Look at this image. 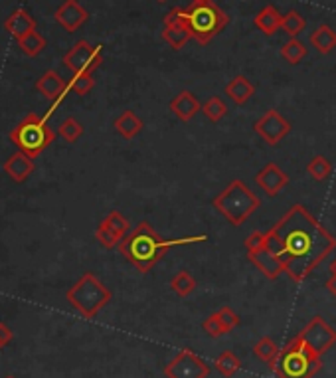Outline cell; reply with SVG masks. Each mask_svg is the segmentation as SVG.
Instances as JSON below:
<instances>
[{"mask_svg": "<svg viewBox=\"0 0 336 378\" xmlns=\"http://www.w3.org/2000/svg\"><path fill=\"white\" fill-rule=\"evenodd\" d=\"M55 133L48 125L45 117L36 113H28L14 129L10 131V141L18 147V151L26 153L28 157H38L45 148L54 143Z\"/></svg>", "mask_w": 336, "mask_h": 378, "instance_id": "cell-7", "label": "cell"}, {"mask_svg": "<svg viewBox=\"0 0 336 378\" xmlns=\"http://www.w3.org/2000/svg\"><path fill=\"white\" fill-rule=\"evenodd\" d=\"M265 246L283 259L285 274L303 284L335 252L336 238L305 206L295 204L265 232Z\"/></svg>", "mask_w": 336, "mask_h": 378, "instance_id": "cell-1", "label": "cell"}, {"mask_svg": "<svg viewBox=\"0 0 336 378\" xmlns=\"http://www.w3.org/2000/svg\"><path fill=\"white\" fill-rule=\"evenodd\" d=\"M95 80L91 74H73V77L67 82L70 92H73L75 95H87L93 90Z\"/></svg>", "mask_w": 336, "mask_h": 378, "instance_id": "cell-34", "label": "cell"}, {"mask_svg": "<svg viewBox=\"0 0 336 378\" xmlns=\"http://www.w3.org/2000/svg\"><path fill=\"white\" fill-rule=\"evenodd\" d=\"M325 287L328 289V293L332 297H336V276H330L327 279V284H325Z\"/></svg>", "mask_w": 336, "mask_h": 378, "instance_id": "cell-40", "label": "cell"}, {"mask_svg": "<svg viewBox=\"0 0 336 378\" xmlns=\"http://www.w3.org/2000/svg\"><path fill=\"white\" fill-rule=\"evenodd\" d=\"M95 238H97V242H99L103 248H107V249L115 248V246H119V244L123 242L121 238H117L113 232L107 230L103 224H99V226H97V230H95Z\"/></svg>", "mask_w": 336, "mask_h": 378, "instance_id": "cell-37", "label": "cell"}, {"mask_svg": "<svg viewBox=\"0 0 336 378\" xmlns=\"http://www.w3.org/2000/svg\"><path fill=\"white\" fill-rule=\"evenodd\" d=\"M297 337L309 347L310 351L317 352L318 357L327 355L336 345V331L320 315L313 317L309 323L305 325V329L297 333Z\"/></svg>", "mask_w": 336, "mask_h": 378, "instance_id": "cell-9", "label": "cell"}, {"mask_svg": "<svg viewBox=\"0 0 336 378\" xmlns=\"http://www.w3.org/2000/svg\"><path fill=\"white\" fill-rule=\"evenodd\" d=\"M214 367H216V370H218L224 378H232L237 370H239V367H242V360L237 359L232 351H224L222 355H218Z\"/></svg>", "mask_w": 336, "mask_h": 378, "instance_id": "cell-29", "label": "cell"}, {"mask_svg": "<svg viewBox=\"0 0 336 378\" xmlns=\"http://www.w3.org/2000/svg\"><path fill=\"white\" fill-rule=\"evenodd\" d=\"M58 133H60V137L67 141V143H77L83 135V125L75 119V117H67V119L62 121Z\"/></svg>", "mask_w": 336, "mask_h": 378, "instance_id": "cell-33", "label": "cell"}, {"mask_svg": "<svg viewBox=\"0 0 336 378\" xmlns=\"http://www.w3.org/2000/svg\"><path fill=\"white\" fill-rule=\"evenodd\" d=\"M164 42L173 50H182L192 40L190 28L186 26L180 18H176L174 14H166L164 16V28H163Z\"/></svg>", "mask_w": 336, "mask_h": 378, "instance_id": "cell-16", "label": "cell"}, {"mask_svg": "<svg viewBox=\"0 0 336 378\" xmlns=\"http://www.w3.org/2000/svg\"><path fill=\"white\" fill-rule=\"evenodd\" d=\"M208 240L206 234L200 236H184V238H174V240H164L155 232V228L148 222H139L135 230L127 234L123 242L119 244V252L123 258L131 261L141 274H148L156 264L168 254V249L176 246H190V244H200Z\"/></svg>", "mask_w": 336, "mask_h": 378, "instance_id": "cell-2", "label": "cell"}, {"mask_svg": "<svg viewBox=\"0 0 336 378\" xmlns=\"http://www.w3.org/2000/svg\"><path fill=\"white\" fill-rule=\"evenodd\" d=\"M111 297L109 287L103 286L99 277L91 271H85L65 293L70 305L85 319H93L105 305H109Z\"/></svg>", "mask_w": 336, "mask_h": 378, "instance_id": "cell-6", "label": "cell"}, {"mask_svg": "<svg viewBox=\"0 0 336 378\" xmlns=\"http://www.w3.org/2000/svg\"><path fill=\"white\" fill-rule=\"evenodd\" d=\"M12 337H14V333L10 331V327H6L4 323H0V349L6 347V345L12 341Z\"/></svg>", "mask_w": 336, "mask_h": 378, "instance_id": "cell-39", "label": "cell"}, {"mask_svg": "<svg viewBox=\"0 0 336 378\" xmlns=\"http://www.w3.org/2000/svg\"><path fill=\"white\" fill-rule=\"evenodd\" d=\"M101 224L107 228V230H111L117 238H125L129 234V220L123 216V214L119 212V210H113V212H109L103 220H101Z\"/></svg>", "mask_w": 336, "mask_h": 378, "instance_id": "cell-30", "label": "cell"}, {"mask_svg": "<svg viewBox=\"0 0 336 378\" xmlns=\"http://www.w3.org/2000/svg\"><path fill=\"white\" fill-rule=\"evenodd\" d=\"M265 246V232H251L246 238V249L251 252V249H259Z\"/></svg>", "mask_w": 336, "mask_h": 378, "instance_id": "cell-38", "label": "cell"}, {"mask_svg": "<svg viewBox=\"0 0 336 378\" xmlns=\"http://www.w3.org/2000/svg\"><path fill=\"white\" fill-rule=\"evenodd\" d=\"M320 369L323 359L295 335L279 352L273 372L277 374V378H315Z\"/></svg>", "mask_w": 336, "mask_h": 378, "instance_id": "cell-5", "label": "cell"}, {"mask_svg": "<svg viewBox=\"0 0 336 378\" xmlns=\"http://www.w3.org/2000/svg\"><path fill=\"white\" fill-rule=\"evenodd\" d=\"M18 46L26 55H30V58H36L38 54H42V52H44L45 38L40 36L36 30H34V32H30V34H26L24 38H20Z\"/></svg>", "mask_w": 336, "mask_h": 378, "instance_id": "cell-31", "label": "cell"}, {"mask_svg": "<svg viewBox=\"0 0 336 378\" xmlns=\"http://www.w3.org/2000/svg\"><path fill=\"white\" fill-rule=\"evenodd\" d=\"M202 329H204V333H206L208 337H212V339H220L222 335H226L224 327H222V323H220L218 313H212L208 319H204Z\"/></svg>", "mask_w": 336, "mask_h": 378, "instance_id": "cell-36", "label": "cell"}, {"mask_svg": "<svg viewBox=\"0 0 336 378\" xmlns=\"http://www.w3.org/2000/svg\"><path fill=\"white\" fill-rule=\"evenodd\" d=\"M103 62L101 46H91L87 40L75 42L64 55V65L72 74H93Z\"/></svg>", "mask_w": 336, "mask_h": 378, "instance_id": "cell-8", "label": "cell"}, {"mask_svg": "<svg viewBox=\"0 0 336 378\" xmlns=\"http://www.w3.org/2000/svg\"><path fill=\"white\" fill-rule=\"evenodd\" d=\"M224 93H226L227 97L236 103V105H246V103L254 97L255 85L247 80L246 75H236L234 80L227 82V85L224 87Z\"/></svg>", "mask_w": 336, "mask_h": 378, "instance_id": "cell-20", "label": "cell"}, {"mask_svg": "<svg viewBox=\"0 0 336 378\" xmlns=\"http://www.w3.org/2000/svg\"><path fill=\"white\" fill-rule=\"evenodd\" d=\"M330 173H332V165H330V161H328L327 157H323V155L313 157L309 161V165H307V175H309L313 180H317V183L327 180Z\"/></svg>", "mask_w": 336, "mask_h": 378, "instance_id": "cell-27", "label": "cell"}, {"mask_svg": "<svg viewBox=\"0 0 336 378\" xmlns=\"http://www.w3.org/2000/svg\"><path fill=\"white\" fill-rule=\"evenodd\" d=\"M202 113H204V117L212 123H218L227 115V105L226 102L218 97V95H214V97H210L208 102L202 103Z\"/></svg>", "mask_w": 336, "mask_h": 378, "instance_id": "cell-26", "label": "cell"}, {"mask_svg": "<svg viewBox=\"0 0 336 378\" xmlns=\"http://www.w3.org/2000/svg\"><path fill=\"white\" fill-rule=\"evenodd\" d=\"M168 107H170V111H173L178 119L184 121V123H188V121H192L198 113H200L202 103L198 102V97H196L194 93L188 92V90H182L178 95H174L173 102H170Z\"/></svg>", "mask_w": 336, "mask_h": 378, "instance_id": "cell-17", "label": "cell"}, {"mask_svg": "<svg viewBox=\"0 0 336 378\" xmlns=\"http://www.w3.org/2000/svg\"><path fill=\"white\" fill-rule=\"evenodd\" d=\"M307 28V20L300 16V12L297 10H289L287 14H283V22H281V30L287 32L291 38H297Z\"/></svg>", "mask_w": 336, "mask_h": 378, "instance_id": "cell-32", "label": "cell"}, {"mask_svg": "<svg viewBox=\"0 0 336 378\" xmlns=\"http://www.w3.org/2000/svg\"><path fill=\"white\" fill-rule=\"evenodd\" d=\"M309 42L317 50V54L327 55L336 50V32L328 24H320L310 32Z\"/></svg>", "mask_w": 336, "mask_h": 378, "instance_id": "cell-22", "label": "cell"}, {"mask_svg": "<svg viewBox=\"0 0 336 378\" xmlns=\"http://www.w3.org/2000/svg\"><path fill=\"white\" fill-rule=\"evenodd\" d=\"M283 14L275 9L273 4H267L264 9L257 12V16L254 18V24L257 30H261L265 36H273L281 30Z\"/></svg>", "mask_w": 336, "mask_h": 378, "instance_id": "cell-21", "label": "cell"}, {"mask_svg": "<svg viewBox=\"0 0 336 378\" xmlns=\"http://www.w3.org/2000/svg\"><path fill=\"white\" fill-rule=\"evenodd\" d=\"M113 127H115V131H117L119 135L123 139H135L141 131H143V127H145V123H143V119L136 115L135 111H123L121 115H119L117 119H115V123H113Z\"/></svg>", "mask_w": 336, "mask_h": 378, "instance_id": "cell-23", "label": "cell"}, {"mask_svg": "<svg viewBox=\"0 0 336 378\" xmlns=\"http://www.w3.org/2000/svg\"><path fill=\"white\" fill-rule=\"evenodd\" d=\"M279 352H281V349L277 347V342L273 341L271 337H261V339L254 345V355L257 359L264 360L269 370L275 369L277 359H279Z\"/></svg>", "mask_w": 336, "mask_h": 378, "instance_id": "cell-24", "label": "cell"}, {"mask_svg": "<svg viewBox=\"0 0 336 378\" xmlns=\"http://www.w3.org/2000/svg\"><path fill=\"white\" fill-rule=\"evenodd\" d=\"M36 90L44 95L45 99H50V102H52L50 109H48V113L44 115L45 119H50V117L54 115L55 107L64 102L65 95L70 93L67 82H65L64 77L58 74L55 70H48V72H44V74L38 77Z\"/></svg>", "mask_w": 336, "mask_h": 378, "instance_id": "cell-12", "label": "cell"}, {"mask_svg": "<svg viewBox=\"0 0 336 378\" xmlns=\"http://www.w3.org/2000/svg\"><path fill=\"white\" fill-rule=\"evenodd\" d=\"M328 269H330V276H336V258L330 261V266H328Z\"/></svg>", "mask_w": 336, "mask_h": 378, "instance_id": "cell-41", "label": "cell"}, {"mask_svg": "<svg viewBox=\"0 0 336 378\" xmlns=\"http://www.w3.org/2000/svg\"><path fill=\"white\" fill-rule=\"evenodd\" d=\"M220 317V323H222V327H224V331L229 333L236 329L237 325H239V317H237V313L232 309V307H222V309H218L216 311Z\"/></svg>", "mask_w": 336, "mask_h": 378, "instance_id": "cell-35", "label": "cell"}, {"mask_svg": "<svg viewBox=\"0 0 336 378\" xmlns=\"http://www.w3.org/2000/svg\"><path fill=\"white\" fill-rule=\"evenodd\" d=\"M212 204L232 226L237 228L261 206V198L244 180L236 178L214 198Z\"/></svg>", "mask_w": 336, "mask_h": 378, "instance_id": "cell-4", "label": "cell"}, {"mask_svg": "<svg viewBox=\"0 0 336 378\" xmlns=\"http://www.w3.org/2000/svg\"><path fill=\"white\" fill-rule=\"evenodd\" d=\"M158 2H166V0H158Z\"/></svg>", "mask_w": 336, "mask_h": 378, "instance_id": "cell-42", "label": "cell"}, {"mask_svg": "<svg viewBox=\"0 0 336 378\" xmlns=\"http://www.w3.org/2000/svg\"><path fill=\"white\" fill-rule=\"evenodd\" d=\"M6 378H14V377H6Z\"/></svg>", "mask_w": 336, "mask_h": 378, "instance_id": "cell-43", "label": "cell"}, {"mask_svg": "<svg viewBox=\"0 0 336 378\" xmlns=\"http://www.w3.org/2000/svg\"><path fill=\"white\" fill-rule=\"evenodd\" d=\"M4 28H6V32H10L16 40H20V38H24L26 34L36 30V20L30 16V12H26L24 9H18L14 10L9 18H6Z\"/></svg>", "mask_w": 336, "mask_h": 378, "instance_id": "cell-19", "label": "cell"}, {"mask_svg": "<svg viewBox=\"0 0 336 378\" xmlns=\"http://www.w3.org/2000/svg\"><path fill=\"white\" fill-rule=\"evenodd\" d=\"M255 183H257V186H259L267 196L275 198V196H279V194L287 188V185H289V176H287V173H285L277 163H267V165L255 175Z\"/></svg>", "mask_w": 336, "mask_h": 378, "instance_id": "cell-13", "label": "cell"}, {"mask_svg": "<svg viewBox=\"0 0 336 378\" xmlns=\"http://www.w3.org/2000/svg\"><path fill=\"white\" fill-rule=\"evenodd\" d=\"M307 54H309V48L305 46L299 38H291L281 46V58L291 65H297L299 62H303L307 58Z\"/></svg>", "mask_w": 336, "mask_h": 378, "instance_id": "cell-25", "label": "cell"}, {"mask_svg": "<svg viewBox=\"0 0 336 378\" xmlns=\"http://www.w3.org/2000/svg\"><path fill=\"white\" fill-rule=\"evenodd\" d=\"M54 18L60 26L64 28V30H67V32H75V30H80V28L87 22L90 12L83 9L77 0H65L64 4L55 10Z\"/></svg>", "mask_w": 336, "mask_h": 378, "instance_id": "cell-15", "label": "cell"}, {"mask_svg": "<svg viewBox=\"0 0 336 378\" xmlns=\"http://www.w3.org/2000/svg\"><path fill=\"white\" fill-rule=\"evenodd\" d=\"M170 14L190 28L192 38L198 44H208L229 24V16L214 0H194L190 6L173 9Z\"/></svg>", "mask_w": 336, "mask_h": 378, "instance_id": "cell-3", "label": "cell"}, {"mask_svg": "<svg viewBox=\"0 0 336 378\" xmlns=\"http://www.w3.org/2000/svg\"><path fill=\"white\" fill-rule=\"evenodd\" d=\"M4 173L14 180V183H24L28 176L34 173V168H36V165H34V158L28 157L26 153H22V151H18V153H14V155H10L6 161H4Z\"/></svg>", "mask_w": 336, "mask_h": 378, "instance_id": "cell-18", "label": "cell"}, {"mask_svg": "<svg viewBox=\"0 0 336 378\" xmlns=\"http://www.w3.org/2000/svg\"><path fill=\"white\" fill-rule=\"evenodd\" d=\"M247 259H249L255 268L259 269L267 279H271V281H275L281 274H285V264H283V259L279 258L277 254H273L267 246L247 252Z\"/></svg>", "mask_w": 336, "mask_h": 378, "instance_id": "cell-14", "label": "cell"}, {"mask_svg": "<svg viewBox=\"0 0 336 378\" xmlns=\"http://www.w3.org/2000/svg\"><path fill=\"white\" fill-rule=\"evenodd\" d=\"M291 121L285 119L277 109H267L264 115L254 123L255 133L264 139L267 145H271V147L279 145L283 139L291 133Z\"/></svg>", "mask_w": 336, "mask_h": 378, "instance_id": "cell-11", "label": "cell"}, {"mask_svg": "<svg viewBox=\"0 0 336 378\" xmlns=\"http://www.w3.org/2000/svg\"><path fill=\"white\" fill-rule=\"evenodd\" d=\"M192 2H194V0H192Z\"/></svg>", "mask_w": 336, "mask_h": 378, "instance_id": "cell-44", "label": "cell"}, {"mask_svg": "<svg viewBox=\"0 0 336 378\" xmlns=\"http://www.w3.org/2000/svg\"><path fill=\"white\" fill-rule=\"evenodd\" d=\"M170 289L178 297H188L196 289V279L190 276V271L182 269L170 279Z\"/></svg>", "mask_w": 336, "mask_h": 378, "instance_id": "cell-28", "label": "cell"}, {"mask_svg": "<svg viewBox=\"0 0 336 378\" xmlns=\"http://www.w3.org/2000/svg\"><path fill=\"white\" fill-rule=\"evenodd\" d=\"M166 378H208L210 364L190 349H182L166 367H164Z\"/></svg>", "mask_w": 336, "mask_h": 378, "instance_id": "cell-10", "label": "cell"}]
</instances>
